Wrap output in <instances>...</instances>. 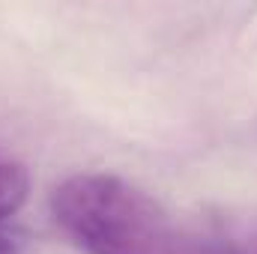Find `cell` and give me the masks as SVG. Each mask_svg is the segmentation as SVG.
<instances>
[{
  "instance_id": "obj_1",
  "label": "cell",
  "mask_w": 257,
  "mask_h": 254,
  "mask_svg": "<svg viewBox=\"0 0 257 254\" xmlns=\"http://www.w3.org/2000/svg\"><path fill=\"white\" fill-rule=\"evenodd\" d=\"M51 215L84 254H209L203 212H174L117 174H72L51 191Z\"/></svg>"
},
{
  "instance_id": "obj_2",
  "label": "cell",
  "mask_w": 257,
  "mask_h": 254,
  "mask_svg": "<svg viewBox=\"0 0 257 254\" xmlns=\"http://www.w3.org/2000/svg\"><path fill=\"white\" fill-rule=\"evenodd\" d=\"M218 254H257V209L209 212Z\"/></svg>"
},
{
  "instance_id": "obj_3",
  "label": "cell",
  "mask_w": 257,
  "mask_h": 254,
  "mask_svg": "<svg viewBox=\"0 0 257 254\" xmlns=\"http://www.w3.org/2000/svg\"><path fill=\"white\" fill-rule=\"evenodd\" d=\"M27 194H30V174H27V168L18 159L0 153V218L15 215L24 206Z\"/></svg>"
},
{
  "instance_id": "obj_4",
  "label": "cell",
  "mask_w": 257,
  "mask_h": 254,
  "mask_svg": "<svg viewBox=\"0 0 257 254\" xmlns=\"http://www.w3.org/2000/svg\"><path fill=\"white\" fill-rule=\"evenodd\" d=\"M0 254H18V242L0 230Z\"/></svg>"
}]
</instances>
